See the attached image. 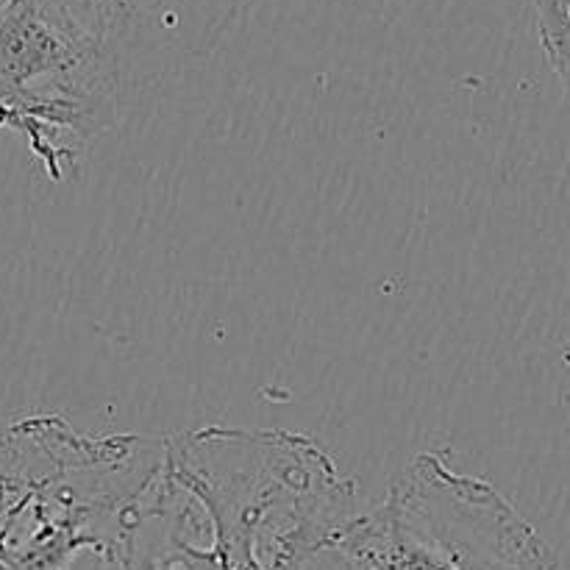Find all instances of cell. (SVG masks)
I'll return each mask as SVG.
<instances>
[{
  "instance_id": "obj_2",
  "label": "cell",
  "mask_w": 570,
  "mask_h": 570,
  "mask_svg": "<svg viewBox=\"0 0 570 570\" xmlns=\"http://www.w3.org/2000/svg\"><path fill=\"white\" fill-rule=\"evenodd\" d=\"M328 543L360 570H557L551 549L490 482L417 454L382 504Z\"/></svg>"
},
{
  "instance_id": "obj_1",
  "label": "cell",
  "mask_w": 570,
  "mask_h": 570,
  "mask_svg": "<svg viewBox=\"0 0 570 570\" xmlns=\"http://www.w3.org/2000/svg\"><path fill=\"white\" fill-rule=\"evenodd\" d=\"M161 471L212 512L228 549L328 546L354 484L312 438L278 429L206 426L165 443Z\"/></svg>"
},
{
  "instance_id": "obj_5",
  "label": "cell",
  "mask_w": 570,
  "mask_h": 570,
  "mask_svg": "<svg viewBox=\"0 0 570 570\" xmlns=\"http://www.w3.org/2000/svg\"><path fill=\"white\" fill-rule=\"evenodd\" d=\"M0 128H6V131L17 128V111L9 109V106H0Z\"/></svg>"
},
{
  "instance_id": "obj_3",
  "label": "cell",
  "mask_w": 570,
  "mask_h": 570,
  "mask_svg": "<svg viewBox=\"0 0 570 570\" xmlns=\"http://www.w3.org/2000/svg\"><path fill=\"white\" fill-rule=\"evenodd\" d=\"M95 48L122 95L206 59L243 0H50Z\"/></svg>"
},
{
  "instance_id": "obj_4",
  "label": "cell",
  "mask_w": 570,
  "mask_h": 570,
  "mask_svg": "<svg viewBox=\"0 0 570 570\" xmlns=\"http://www.w3.org/2000/svg\"><path fill=\"white\" fill-rule=\"evenodd\" d=\"M538 3V31L549 65L560 76L570 95V0H534Z\"/></svg>"
},
{
  "instance_id": "obj_6",
  "label": "cell",
  "mask_w": 570,
  "mask_h": 570,
  "mask_svg": "<svg viewBox=\"0 0 570 570\" xmlns=\"http://www.w3.org/2000/svg\"><path fill=\"white\" fill-rule=\"evenodd\" d=\"M0 3H6V0H0Z\"/></svg>"
}]
</instances>
